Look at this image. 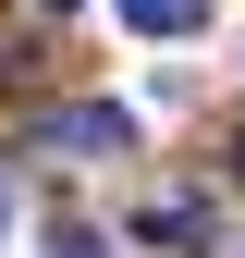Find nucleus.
I'll use <instances>...</instances> for the list:
<instances>
[{"label":"nucleus","instance_id":"1","mask_svg":"<svg viewBox=\"0 0 245 258\" xmlns=\"http://www.w3.org/2000/svg\"><path fill=\"white\" fill-rule=\"evenodd\" d=\"M25 148H61V160H122V148H135V111H110V99L37 111V123H25Z\"/></svg>","mask_w":245,"mask_h":258},{"label":"nucleus","instance_id":"2","mask_svg":"<svg viewBox=\"0 0 245 258\" xmlns=\"http://www.w3.org/2000/svg\"><path fill=\"white\" fill-rule=\"evenodd\" d=\"M135 234H147V246H172V258H208V246H221V209H196V197H160Z\"/></svg>","mask_w":245,"mask_h":258},{"label":"nucleus","instance_id":"3","mask_svg":"<svg viewBox=\"0 0 245 258\" xmlns=\"http://www.w3.org/2000/svg\"><path fill=\"white\" fill-rule=\"evenodd\" d=\"M122 25H135V37H196L208 0H122Z\"/></svg>","mask_w":245,"mask_h":258},{"label":"nucleus","instance_id":"4","mask_svg":"<svg viewBox=\"0 0 245 258\" xmlns=\"http://www.w3.org/2000/svg\"><path fill=\"white\" fill-rule=\"evenodd\" d=\"M49 258H98V234H86V221H74V234H61V246H49Z\"/></svg>","mask_w":245,"mask_h":258},{"label":"nucleus","instance_id":"5","mask_svg":"<svg viewBox=\"0 0 245 258\" xmlns=\"http://www.w3.org/2000/svg\"><path fill=\"white\" fill-rule=\"evenodd\" d=\"M37 13H86V0H37Z\"/></svg>","mask_w":245,"mask_h":258},{"label":"nucleus","instance_id":"6","mask_svg":"<svg viewBox=\"0 0 245 258\" xmlns=\"http://www.w3.org/2000/svg\"><path fill=\"white\" fill-rule=\"evenodd\" d=\"M0 209H13V197H0Z\"/></svg>","mask_w":245,"mask_h":258}]
</instances>
